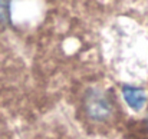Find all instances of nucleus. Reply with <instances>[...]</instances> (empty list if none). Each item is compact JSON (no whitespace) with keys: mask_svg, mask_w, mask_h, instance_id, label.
Instances as JSON below:
<instances>
[{"mask_svg":"<svg viewBox=\"0 0 148 139\" xmlns=\"http://www.w3.org/2000/svg\"><path fill=\"white\" fill-rule=\"evenodd\" d=\"M10 1H0V23L10 25Z\"/></svg>","mask_w":148,"mask_h":139,"instance_id":"obj_3","label":"nucleus"},{"mask_svg":"<svg viewBox=\"0 0 148 139\" xmlns=\"http://www.w3.org/2000/svg\"><path fill=\"white\" fill-rule=\"evenodd\" d=\"M84 109L89 119L103 122L112 116L114 108L108 95L102 89L89 88L84 95Z\"/></svg>","mask_w":148,"mask_h":139,"instance_id":"obj_1","label":"nucleus"},{"mask_svg":"<svg viewBox=\"0 0 148 139\" xmlns=\"http://www.w3.org/2000/svg\"><path fill=\"white\" fill-rule=\"evenodd\" d=\"M147 125H148V119H147Z\"/></svg>","mask_w":148,"mask_h":139,"instance_id":"obj_4","label":"nucleus"},{"mask_svg":"<svg viewBox=\"0 0 148 139\" xmlns=\"http://www.w3.org/2000/svg\"><path fill=\"white\" fill-rule=\"evenodd\" d=\"M122 96L125 103L135 112L141 110L148 100V95L143 88L131 86V85H124L122 86Z\"/></svg>","mask_w":148,"mask_h":139,"instance_id":"obj_2","label":"nucleus"}]
</instances>
